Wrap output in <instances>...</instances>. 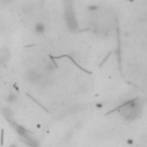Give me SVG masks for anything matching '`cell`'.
Segmentation results:
<instances>
[{
  "label": "cell",
  "instance_id": "2",
  "mask_svg": "<svg viewBox=\"0 0 147 147\" xmlns=\"http://www.w3.org/2000/svg\"><path fill=\"white\" fill-rule=\"evenodd\" d=\"M14 100H16V96H15L14 93H12V94L8 97V101H9V102H13Z\"/></svg>",
  "mask_w": 147,
  "mask_h": 147
},
{
  "label": "cell",
  "instance_id": "1",
  "mask_svg": "<svg viewBox=\"0 0 147 147\" xmlns=\"http://www.w3.org/2000/svg\"><path fill=\"white\" fill-rule=\"evenodd\" d=\"M35 32L37 35H43L45 32V24L43 22H38L36 25H35Z\"/></svg>",
  "mask_w": 147,
  "mask_h": 147
}]
</instances>
